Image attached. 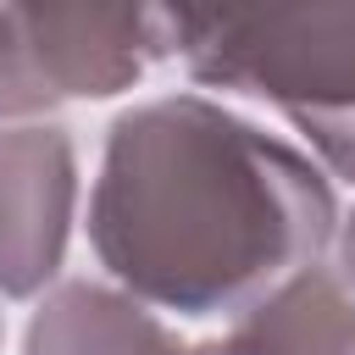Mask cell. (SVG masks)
<instances>
[{
    "mask_svg": "<svg viewBox=\"0 0 355 355\" xmlns=\"http://www.w3.org/2000/svg\"><path fill=\"white\" fill-rule=\"evenodd\" d=\"M333 227L327 178L200 94L116 116L89 200L100 266L133 300L178 316H244L322 261Z\"/></svg>",
    "mask_w": 355,
    "mask_h": 355,
    "instance_id": "obj_1",
    "label": "cell"
},
{
    "mask_svg": "<svg viewBox=\"0 0 355 355\" xmlns=\"http://www.w3.org/2000/svg\"><path fill=\"white\" fill-rule=\"evenodd\" d=\"M166 39L194 83L277 105L355 178V0H166Z\"/></svg>",
    "mask_w": 355,
    "mask_h": 355,
    "instance_id": "obj_2",
    "label": "cell"
},
{
    "mask_svg": "<svg viewBox=\"0 0 355 355\" xmlns=\"http://www.w3.org/2000/svg\"><path fill=\"white\" fill-rule=\"evenodd\" d=\"M155 61L166 0H0V116L133 89Z\"/></svg>",
    "mask_w": 355,
    "mask_h": 355,
    "instance_id": "obj_3",
    "label": "cell"
},
{
    "mask_svg": "<svg viewBox=\"0 0 355 355\" xmlns=\"http://www.w3.org/2000/svg\"><path fill=\"white\" fill-rule=\"evenodd\" d=\"M72 144L61 128H0V294L22 300L61 266Z\"/></svg>",
    "mask_w": 355,
    "mask_h": 355,
    "instance_id": "obj_4",
    "label": "cell"
},
{
    "mask_svg": "<svg viewBox=\"0 0 355 355\" xmlns=\"http://www.w3.org/2000/svg\"><path fill=\"white\" fill-rule=\"evenodd\" d=\"M216 355H355V288L311 261L288 283H277L266 300H255L244 316H233V333L211 344Z\"/></svg>",
    "mask_w": 355,
    "mask_h": 355,
    "instance_id": "obj_5",
    "label": "cell"
},
{
    "mask_svg": "<svg viewBox=\"0 0 355 355\" xmlns=\"http://www.w3.org/2000/svg\"><path fill=\"white\" fill-rule=\"evenodd\" d=\"M28 355H194V349L178 344L139 300L94 283H61L28 327Z\"/></svg>",
    "mask_w": 355,
    "mask_h": 355,
    "instance_id": "obj_6",
    "label": "cell"
},
{
    "mask_svg": "<svg viewBox=\"0 0 355 355\" xmlns=\"http://www.w3.org/2000/svg\"><path fill=\"white\" fill-rule=\"evenodd\" d=\"M338 277L355 288V216H349L344 233H338Z\"/></svg>",
    "mask_w": 355,
    "mask_h": 355,
    "instance_id": "obj_7",
    "label": "cell"
},
{
    "mask_svg": "<svg viewBox=\"0 0 355 355\" xmlns=\"http://www.w3.org/2000/svg\"><path fill=\"white\" fill-rule=\"evenodd\" d=\"M194 355H216V349H211V344H194Z\"/></svg>",
    "mask_w": 355,
    "mask_h": 355,
    "instance_id": "obj_8",
    "label": "cell"
}]
</instances>
